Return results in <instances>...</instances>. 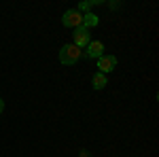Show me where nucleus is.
Listing matches in <instances>:
<instances>
[{
	"mask_svg": "<svg viewBox=\"0 0 159 157\" xmlns=\"http://www.w3.org/2000/svg\"><path fill=\"white\" fill-rule=\"evenodd\" d=\"M61 24L66 25V28H79V25H83V13H79L76 9L66 11L61 15Z\"/></svg>",
	"mask_w": 159,
	"mask_h": 157,
	"instance_id": "2",
	"label": "nucleus"
},
{
	"mask_svg": "<svg viewBox=\"0 0 159 157\" xmlns=\"http://www.w3.org/2000/svg\"><path fill=\"white\" fill-rule=\"evenodd\" d=\"M81 60V49L74 47V45H64L60 49V62L66 64V66H72Z\"/></svg>",
	"mask_w": 159,
	"mask_h": 157,
	"instance_id": "1",
	"label": "nucleus"
},
{
	"mask_svg": "<svg viewBox=\"0 0 159 157\" xmlns=\"http://www.w3.org/2000/svg\"><path fill=\"white\" fill-rule=\"evenodd\" d=\"M98 24H100V19L93 13H85V15H83V28L89 30V28H93V25H98Z\"/></svg>",
	"mask_w": 159,
	"mask_h": 157,
	"instance_id": "7",
	"label": "nucleus"
},
{
	"mask_svg": "<svg viewBox=\"0 0 159 157\" xmlns=\"http://www.w3.org/2000/svg\"><path fill=\"white\" fill-rule=\"evenodd\" d=\"M4 110V102H2V98H0V113Z\"/></svg>",
	"mask_w": 159,
	"mask_h": 157,
	"instance_id": "9",
	"label": "nucleus"
},
{
	"mask_svg": "<svg viewBox=\"0 0 159 157\" xmlns=\"http://www.w3.org/2000/svg\"><path fill=\"white\" fill-rule=\"evenodd\" d=\"M91 43V34H89V30L83 28V25H79V28H74V47H87Z\"/></svg>",
	"mask_w": 159,
	"mask_h": 157,
	"instance_id": "3",
	"label": "nucleus"
},
{
	"mask_svg": "<svg viewBox=\"0 0 159 157\" xmlns=\"http://www.w3.org/2000/svg\"><path fill=\"white\" fill-rule=\"evenodd\" d=\"M106 83H108V79H106V74H102V72H96V74H93V79H91L93 89H104Z\"/></svg>",
	"mask_w": 159,
	"mask_h": 157,
	"instance_id": "6",
	"label": "nucleus"
},
{
	"mask_svg": "<svg viewBox=\"0 0 159 157\" xmlns=\"http://www.w3.org/2000/svg\"><path fill=\"white\" fill-rule=\"evenodd\" d=\"M87 58H91V60H96V58H102L104 55V45L100 43V40H91L89 45H87Z\"/></svg>",
	"mask_w": 159,
	"mask_h": 157,
	"instance_id": "5",
	"label": "nucleus"
},
{
	"mask_svg": "<svg viewBox=\"0 0 159 157\" xmlns=\"http://www.w3.org/2000/svg\"><path fill=\"white\" fill-rule=\"evenodd\" d=\"M115 66H117V58L115 55H102V58H98V72L106 74V72H112L115 70Z\"/></svg>",
	"mask_w": 159,
	"mask_h": 157,
	"instance_id": "4",
	"label": "nucleus"
},
{
	"mask_svg": "<svg viewBox=\"0 0 159 157\" xmlns=\"http://www.w3.org/2000/svg\"><path fill=\"white\" fill-rule=\"evenodd\" d=\"M91 4H96V0H89V2H81L76 11H79V13H83V11H89V9H91Z\"/></svg>",
	"mask_w": 159,
	"mask_h": 157,
	"instance_id": "8",
	"label": "nucleus"
}]
</instances>
